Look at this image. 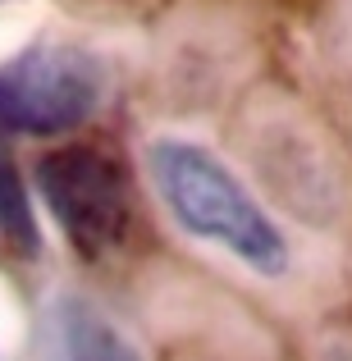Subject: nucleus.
Instances as JSON below:
<instances>
[{
    "instance_id": "1",
    "label": "nucleus",
    "mask_w": 352,
    "mask_h": 361,
    "mask_svg": "<svg viewBox=\"0 0 352 361\" xmlns=\"http://www.w3.org/2000/svg\"><path fill=\"white\" fill-rule=\"evenodd\" d=\"M147 169L156 178V192L165 197L169 215L188 233L233 252L252 270H265V274L284 270L289 252H284L279 229L211 151L165 137V142H151Z\"/></svg>"
},
{
    "instance_id": "2",
    "label": "nucleus",
    "mask_w": 352,
    "mask_h": 361,
    "mask_svg": "<svg viewBox=\"0 0 352 361\" xmlns=\"http://www.w3.org/2000/svg\"><path fill=\"white\" fill-rule=\"evenodd\" d=\"M101 73L87 55L60 46H32L0 64V128L14 133H69L97 110Z\"/></svg>"
},
{
    "instance_id": "3",
    "label": "nucleus",
    "mask_w": 352,
    "mask_h": 361,
    "mask_svg": "<svg viewBox=\"0 0 352 361\" xmlns=\"http://www.w3.org/2000/svg\"><path fill=\"white\" fill-rule=\"evenodd\" d=\"M37 188L83 256H106L123 243L128 188L110 156L92 147H64L37 165Z\"/></svg>"
},
{
    "instance_id": "4",
    "label": "nucleus",
    "mask_w": 352,
    "mask_h": 361,
    "mask_svg": "<svg viewBox=\"0 0 352 361\" xmlns=\"http://www.w3.org/2000/svg\"><path fill=\"white\" fill-rule=\"evenodd\" d=\"M51 361H142L133 343L87 302H64L55 311V338H51Z\"/></svg>"
},
{
    "instance_id": "5",
    "label": "nucleus",
    "mask_w": 352,
    "mask_h": 361,
    "mask_svg": "<svg viewBox=\"0 0 352 361\" xmlns=\"http://www.w3.org/2000/svg\"><path fill=\"white\" fill-rule=\"evenodd\" d=\"M0 233H5L18 252H37V247H42L28 188H23V178H18V169H14V160H9L5 147H0Z\"/></svg>"
}]
</instances>
